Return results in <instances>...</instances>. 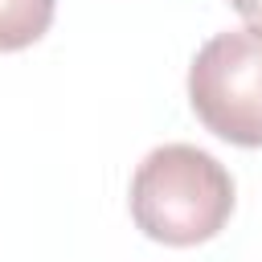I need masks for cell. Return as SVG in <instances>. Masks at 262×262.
I'll return each mask as SVG.
<instances>
[{
  "label": "cell",
  "mask_w": 262,
  "mask_h": 262,
  "mask_svg": "<svg viewBox=\"0 0 262 262\" xmlns=\"http://www.w3.org/2000/svg\"><path fill=\"white\" fill-rule=\"evenodd\" d=\"M57 0H0V53L41 41L53 25Z\"/></svg>",
  "instance_id": "cell-3"
},
{
  "label": "cell",
  "mask_w": 262,
  "mask_h": 262,
  "mask_svg": "<svg viewBox=\"0 0 262 262\" xmlns=\"http://www.w3.org/2000/svg\"><path fill=\"white\" fill-rule=\"evenodd\" d=\"M233 213V176L192 143H164L131 176V217L164 246H196L225 229Z\"/></svg>",
  "instance_id": "cell-1"
},
{
  "label": "cell",
  "mask_w": 262,
  "mask_h": 262,
  "mask_svg": "<svg viewBox=\"0 0 262 262\" xmlns=\"http://www.w3.org/2000/svg\"><path fill=\"white\" fill-rule=\"evenodd\" d=\"M233 4V12L254 29V33H262V0H229Z\"/></svg>",
  "instance_id": "cell-4"
},
{
  "label": "cell",
  "mask_w": 262,
  "mask_h": 262,
  "mask_svg": "<svg viewBox=\"0 0 262 262\" xmlns=\"http://www.w3.org/2000/svg\"><path fill=\"white\" fill-rule=\"evenodd\" d=\"M188 102L217 139L262 147V33L209 37L188 66Z\"/></svg>",
  "instance_id": "cell-2"
}]
</instances>
